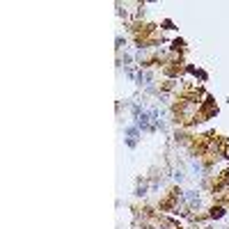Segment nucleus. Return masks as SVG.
Wrapping results in <instances>:
<instances>
[{
	"label": "nucleus",
	"mask_w": 229,
	"mask_h": 229,
	"mask_svg": "<svg viewBox=\"0 0 229 229\" xmlns=\"http://www.w3.org/2000/svg\"><path fill=\"white\" fill-rule=\"evenodd\" d=\"M225 213H227V206H225V204H216V206L209 211V218L220 220V218H225Z\"/></svg>",
	"instance_id": "f257e3e1"
}]
</instances>
